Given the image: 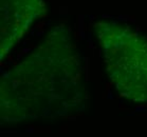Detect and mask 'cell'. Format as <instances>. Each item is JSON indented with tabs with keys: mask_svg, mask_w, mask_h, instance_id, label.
Returning a JSON list of instances; mask_svg holds the SVG:
<instances>
[{
	"mask_svg": "<svg viewBox=\"0 0 147 137\" xmlns=\"http://www.w3.org/2000/svg\"><path fill=\"white\" fill-rule=\"evenodd\" d=\"M80 56L64 30L46 41L1 78V120L57 118L83 104Z\"/></svg>",
	"mask_w": 147,
	"mask_h": 137,
	"instance_id": "cell-1",
	"label": "cell"
},
{
	"mask_svg": "<svg viewBox=\"0 0 147 137\" xmlns=\"http://www.w3.org/2000/svg\"><path fill=\"white\" fill-rule=\"evenodd\" d=\"M109 79L121 96L147 104V37L117 21L95 25Z\"/></svg>",
	"mask_w": 147,
	"mask_h": 137,
	"instance_id": "cell-2",
	"label": "cell"
},
{
	"mask_svg": "<svg viewBox=\"0 0 147 137\" xmlns=\"http://www.w3.org/2000/svg\"><path fill=\"white\" fill-rule=\"evenodd\" d=\"M1 57L16 45L29 27L44 13L42 0H1Z\"/></svg>",
	"mask_w": 147,
	"mask_h": 137,
	"instance_id": "cell-3",
	"label": "cell"
}]
</instances>
